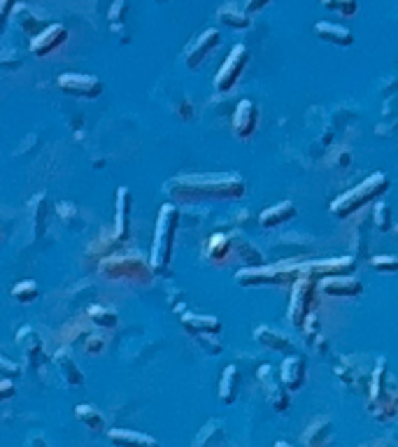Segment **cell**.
I'll use <instances>...</instances> for the list:
<instances>
[{
    "label": "cell",
    "instance_id": "obj_13",
    "mask_svg": "<svg viewBox=\"0 0 398 447\" xmlns=\"http://www.w3.org/2000/svg\"><path fill=\"white\" fill-rule=\"evenodd\" d=\"M301 272H310L315 277H328V275H352L356 268V261L352 256H338V259H326V261H298Z\"/></svg>",
    "mask_w": 398,
    "mask_h": 447
},
{
    "label": "cell",
    "instance_id": "obj_1",
    "mask_svg": "<svg viewBox=\"0 0 398 447\" xmlns=\"http://www.w3.org/2000/svg\"><path fill=\"white\" fill-rule=\"evenodd\" d=\"M166 194L175 203L201 201H240L247 194V184L240 175H180L166 184Z\"/></svg>",
    "mask_w": 398,
    "mask_h": 447
},
{
    "label": "cell",
    "instance_id": "obj_9",
    "mask_svg": "<svg viewBox=\"0 0 398 447\" xmlns=\"http://www.w3.org/2000/svg\"><path fill=\"white\" fill-rule=\"evenodd\" d=\"M219 44H221L219 28L203 30L201 35L194 37V40L189 42V47L185 49V54H182V58H185V65L189 68V70H198V68L203 65V61L208 58L212 51L219 47Z\"/></svg>",
    "mask_w": 398,
    "mask_h": 447
},
{
    "label": "cell",
    "instance_id": "obj_45",
    "mask_svg": "<svg viewBox=\"0 0 398 447\" xmlns=\"http://www.w3.org/2000/svg\"><path fill=\"white\" fill-rule=\"evenodd\" d=\"M273 0H244V10H247L249 14H256L261 12L266 5H270Z\"/></svg>",
    "mask_w": 398,
    "mask_h": 447
},
{
    "label": "cell",
    "instance_id": "obj_17",
    "mask_svg": "<svg viewBox=\"0 0 398 447\" xmlns=\"http://www.w3.org/2000/svg\"><path fill=\"white\" fill-rule=\"evenodd\" d=\"M131 203L133 196L126 187H119L117 191V215H114V240L121 242L128 238L131 231Z\"/></svg>",
    "mask_w": 398,
    "mask_h": 447
},
{
    "label": "cell",
    "instance_id": "obj_11",
    "mask_svg": "<svg viewBox=\"0 0 398 447\" xmlns=\"http://www.w3.org/2000/svg\"><path fill=\"white\" fill-rule=\"evenodd\" d=\"M256 126H259V105L249 101V98H242L233 110V135L238 140H249L256 133Z\"/></svg>",
    "mask_w": 398,
    "mask_h": 447
},
{
    "label": "cell",
    "instance_id": "obj_21",
    "mask_svg": "<svg viewBox=\"0 0 398 447\" xmlns=\"http://www.w3.org/2000/svg\"><path fill=\"white\" fill-rule=\"evenodd\" d=\"M12 19H14V24H17L28 37H33L37 35L40 30L44 28V19L37 14L33 7L26 5V3H17L14 5V10H12Z\"/></svg>",
    "mask_w": 398,
    "mask_h": 447
},
{
    "label": "cell",
    "instance_id": "obj_38",
    "mask_svg": "<svg viewBox=\"0 0 398 447\" xmlns=\"http://www.w3.org/2000/svg\"><path fill=\"white\" fill-rule=\"evenodd\" d=\"M191 336H194L196 343L208 354H212V357H219L221 354V343L217 340V333H191Z\"/></svg>",
    "mask_w": 398,
    "mask_h": 447
},
{
    "label": "cell",
    "instance_id": "obj_43",
    "mask_svg": "<svg viewBox=\"0 0 398 447\" xmlns=\"http://www.w3.org/2000/svg\"><path fill=\"white\" fill-rule=\"evenodd\" d=\"M331 163H333V165H338V168H349V163H352V154H349V149H347V147H340L338 156L331 158Z\"/></svg>",
    "mask_w": 398,
    "mask_h": 447
},
{
    "label": "cell",
    "instance_id": "obj_26",
    "mask_svg": "<svg viewBox=\"0 0 398 447\" xmlns=\"http://www.w3.org/2000/svg\"><path fill=\"white\" fill-rule=\"evenodd\" d=\"M301 331L305 333V343H308L312 350H319V352L326 350V338H324V333H321V320H319L317 310H310V315L305 317V324Z\"/></svg>",
    "mask_w": 398,
    "mask_h": 447
},
{
    "label": "cell",
    "instance_id": "obj_16",
    "mask_svg": "<svg viewBox=\"0 0 398 447\" xmlns=\"http://www.w3.org/2000/svg\"><path fill=\"white\" fill-rule=\"evenodd\" d=\"M305 377H308V363H305L303 357L298 354H289L285 357L280 366V380L289 391H301V387L305 384Z\"/></svg>",
    "mask_w": 398,
    "mask_h": 447
},
{
    "label": "cell",
    "instance_id": "obj_44",
    "mask_svg": "<svg viewBox=\"0 0 398 447\" xmlns=\"http://www.w3.org/2000/svg\"><path fill=\"white\" fill-rule=\"evenodd\" d=\"M14 391H17V387H14V382L7 380V377H3V380H0V401L12 398Z\"/></svg>",
    "mask_w": 398,
    "mask_h": 447
},
{
    "label": "cell",
    "instance_id": "obj_46",
    "mask_svg": "<svg viewBox=\"0 0 398 447\" xmlns=\"http://www.w3.org/2000/svg\"><path fill=\"white\" fill-rule=\"evenodd\" d=\"M0 370H5V373H19V368L7 359H0Z\"/></svg>",
    "mask_w": 398,
    "mask_h": 447
},
{
    "label": "cell",
    "instance_id": "obj_41",
    "mask_svg": "<svg viewBox=\"0 0 398 447\" xmlns=\"http://www.w3.org/2000/svg\"><path fill=\"white\" fill-rule=\"evenodd\" d=\"M14 5H17V0H0V33H3L7 21H10V14L14 10Z\"/></svg>",
    "mask_w": 398,
    "mask_h": 447
},
{
    "label": "cell",
    "instance_id": "obj_2",
    "mask_svg": "<svg viewBox=\"0 0 398 447\" xmlns=\"http://www.w3.org/2000/svg\"><path fill=\"white\" fill-rule=\"evenodd\" d=\"M178 224H180L178 206H175V203H166L158 212L156 231H154V245H151V256H149V266L154 272H166L168 266H170Z\"/></svg>",
    "mask_w": 398,
    "mask_h": 447
},
{
    "label": "cell",
    "instance_id": "obj_12",
    "mask_svg": "<svg viewBox=\"0 0 398 447\" xmlns=\"http://www.w3.org/2000/svg\"><path fill=\"white\" fill-rule=\"evenodd\" d=\"M66 40H68V28L63 24H49V26H44L37 35L30 37L28 49H30V54L42 58V56L51 54L54 49H58Z\"/></svg>",
    "mask_w": 398,
    "mask_h": 447
},
{
    "label": "cell",
    "instance_id": "obj_35",
    "mask_svg": "<svg viewBox=\"0 0 398 447\" xmlns=\"http://www.w3.org/2000/svg\"><path fill=\"white\" fill-rule=\"evenodd\" d=\"M128 10H131V5H128V0H114V3L110 5V12H107V19H110V26H112L114 33H117V30L126 24Z\"/></svg>",
    "mask_w": 398,
    "mask_h": 447
},
{
    "label": "cell",
    "instance_id": "obj_20",
    "mask_svg": "<svg viewBox=\"0 0 398 447\" xmlns=\"http://www.w3.org/2000/svg\"><path fill=\"white\" fill-rule=\"evenodd\" d=\"M331 441H333L331 417H315L308 424V429H305L303 436H301V443L303 445H312V447L328 445Z\"/></svg>",
    "mask_w": 398,
    "mask_h": 447
},
{
    "label": "cell",
    "instance_id": "obj_31",
    "mask_svg": "<svg viewBox=\"0 0 398 447\" xmlns=\"http://www.w3.org/2000/svg\"><path fill=\"white\" fill-rule=\"evenodd\" d=\"M56 368L61 370V375L66 377V382L68 384H82V373H80V368H77V363H75L70 357H66V354H58L56 359Z\"/></svg>",
    "mask_w": 398,
    "mask_h": 447
},
{
    "label": "cell",
    "instance_id": "obj_18",
    "mask_svg": "<svg viewBox=\"0 0 398 447\" xmlns=\"http://www.w3.org/2000/svg\"><path fill=\"white\" fill-rule=\"evenodd\" d=\"M294 217H296V206L292 201H282L278 206L266 208L261 215H259V224L270 231V229H280L282 224H289Z\"/></svg>",
    "mask_w": 398,
    "mask_h": 447
},
{
    "label": "cell",
    "instance_id": "obj_14",
    "mask_svg": "<svg viewBox=\"0 0 398 447\" xmlns=\"http://www.w3.org/2000/svg\"><path fill=\"white\" fill-rule=\"evenodd\" d=\"M319 291L333 298H356L363 294V284L352 275H328L321 277Z\"/></svg>",
    "mask_w": 398,
    "mask_h": 447
},
{
    "label": "cell",
    "instance_id": "obj_4",
    "mask_svg": "<svg viewBox=\"0 0 398 447\" xmlns=\"http://www.w3.org/2000/svg\"><path fill=\"white\" fill-rule=\"evenodd\" d=\"M387 191H389V177L385 172H373V175L366 177L359 187L338 196V199L331 203V212L335 217L345 219L349 215H354V212H359L363 206H368V203L378 201L380 196H385Z\"/></svg>",
    "mask_w": 398,
    "mask_h": 447
},
{
    "label": "cell",
    "instance_id": "obj_22",
    "mask_svg": "<svg viewBox=\"0 0 398 447\" xmlns=\"http://www.w3.org/2000/svg\"><path fill=\"white\" fill-rule=\"evenodd\" d=\"M251 14L240 7L238 3H224L217 10V19L221 26H228V28H235V30H244L251 26Z\"/></svg>",
    "mask_w": 398,
    "mask_h": 447
},
{
    "label": "cell",
    "instance_id": "obj_5",
    "mask_svg": "<svg viewBox=\"0 0 398 447\" xmlns=\"http://www.w3.org/2000/svg\"><path fill=\"white\" fill-rule=\"evenodd\" d=\"M301 275L298 261L278 263V266L268 268L263 266H244L235 272V282L240 287H287L289 282Z\"/></svg>",
    "mask_w": 398,
    "mask_h": 447
},
{
    "label": "cell",
    "instance_id": "obj_24",
    "mask_svg": "<svg viewBox=\"0 0 398 447\" xmlns=\"http://www.w3.org/2000/svg\"><path fill=\"white\" fill-rule=\"evenodd\" d=\"M238 391H240V370L238 366H226L224 368V375H221V382H219V398L224 405H231L235 403V398H238Z\"/></svg>",
    "mask_w": 398,
    "mask_h": 447
},
{
    "label": "cell",
    "instance_id": "obj_29",
    "mask_svg": "<svg viewBox=\"0 0 398 447\" xmlns=\"http://www.w3.org/2000/svg\"><path fill=\"white\" fill-rule=\"evenodd\" d=\"M107 436H110V441L114 445H156V438L137 434V431H128V429H112Z\"/></svg>",
    "mask_w": 398,
    "mask_h": 447
},
{
    "label": "cell",
    "instance_id": "obj_32",
    "mask_svg": "<svg viewBox=\"0 0 398 447\" xmlns=\"http://www.w3.org/2000/svg\"><path fill=\"white\" fill-rule=\"evenodd\" d=\"M221 445L226 443V436H224V429H221L219 422H208L201 431V436L196 438V445Z\"/></svg>",
    "mask_w": 398,
    "mask_h": 447
},
{
    "label": "cell",
    "instance_id": "obj_7",
    "mask_svg": "<svg viewBox=\"0 0 398 447\" xmlns=\"http://www.w3.org/2000/svg\"><path fill=\"white\" fill-rule=\"evenodd\" d=\"M101 272L114 279H133V282H149L154 270L149 263L135 256H107L101 261Z\"/></svg>",
    "mask_w": 398,
    "mask_h": 447
},
{
    "label": "cell",
    "instance_id": "obj_33",
    "mask_svg": "<svg viewBox=\"0 0 398 447\" xmlns=\"http://www.w3.org/2000/svg\"><path fill=\"white\" fill-rule=\"evenodd\" d=\"M89 317H91V322L98 324V327H103V329H112V327H117V313L110 308H105V306H91L89 308Z\"/></svg>",
    "mask_w": 398,
    "mask_h": 447
},
{
    "label": "cell",
    "instance_id": "obj_30",
    "mask_svg": "<svg viewBox=\"0 0 398 447\" xmlns=\"http://www.w3.org/2000/svg\"><path fill=\"white\" fill-rule=\"evenodd\" d=\"M75 415H77V420H80L87 429H91V431H105V429H107L105 417L96 410L94 405L82 403V405L75 408Z\"/></svg>",
    "mask_w": 398,
    "mask_h": 447
},
{
    "label": "cell",
    "instance_id": "obj_40",
    "mask_svg": "<svg viewBox=\"0 0 398 447\" xmlns=\"http://www.w3.org/2000/svg\"><path fill=\"white\" fill-rule=\"evenodd\" d=\"M19 65H21V58L14 49L0 51V68H3V70H17Z\"/></svg>",
    "mask_w": 398,
    "mask_h": 447
},
{
    "label": "cell",
    "instance_id": "obj_15",
    "mask_svg": "<svg viewBox=\"0 0 398 447\" xmlns=\"http://www.w3.org/2000/svg\"><path fill=\"white\" fill-rule=\"evenodd\" d=\"M259 380H261L263 389H266V398L278 413H285L289 408V389L282 384V380H275L273 377V368L270 363H263L259 366Z\"/></svg>",
    "mask_w": 398,
    "mask_h": 447
},
{
    "label": "cell",
    "instance_id": "obj_3",
    "mask_svg": "<svg viewBox=\"0 0 398 447\" xmlns=\"http://www.w3.org/2000/svg\"><path fill=\"white\" fill-rule=\"evenodd\" d=\"M368 413L371 417L380 422H389L398 415V387L389 377L385 359H378V363H375L368 394Z\"/></svg>",
    "mask_w": 398,
    "mask_h": 447
},
{
    "label": "cell",
    "instance_id": "obj_8",
    "mask_svg": "<svg viewBox=\"0 0 398 447\" xmlns=\"http://www.w3.org/2000/svg\"><path fill=\"white\" fill-rule=\"evenodd\" d=\"M249 63V49L244 47V44H235L231 49V54L226 56L224 65L219 68L217 77H214V89H217V94H228V91H233V87L238 84L242 70L247 68Z\"/></svg>",
    "mask_w": 398,
    "mask_h": 447
},
{
    "label": "cell",
    "instance_id": "obj_27",
    "mask_svg": "<svg viewBox=\"0 0 398 447\" xmlns=\"http://www.w3.org/2000/svg\"><path fill=\"white\" fill-rule=\"evenodd\" d=\"M231 238H233V252L244 263V266H263L266 259H263V254L256 249L254 242L244 240L240 236H231Z\"/></svg>",
    "mask_w": 398,
    "mask_h": 447
},
{
    "label": "cell",
    "instance_id": "obj_39",
    "mask_svg": "<svg viewBox=\"0 0 398 447\" xmlns=\"http://www.w3.org/2000/svg\"><path fill=\"white\" fill-rule=\"evenodd\" d=\"M371 266L378 272H398V256L392 254H378L371 259Z\"/></svg>",
    "mask_w": 398,
    "mask_h": 447
},
{
    "label": "cell",
    "instance_id": "obj_28",
    "mask_svg": "<svg viewBox=\"0 0 398 447\" xmlns=\"http://www.w3.org/2000/svg\"><path fill=\"white\" fill-rule=\"evenodd\" d=\"M233 252V238L226 236V233H214L208 240V256L210 261L221 263L228 259V254Z\"/></svg>",
    "mask_w": 398,
    "mask_h": 447
},
{
    "label": "cell",
    "instance_id": "obj_42",
    "mask_svg": "<svg viewBox=\"0 0 398 447\" xmlns=\"http://www.w3.org/2000/svg\"><path fill=\"white\" fill-rule=\"evenodd\" d=\"M84 347H87V352H91V354H101L103 347H105V338L101 336V333H91Z\"/></svg>",
    "mask_w": 398,
    "mask_h": 447
},
{
    "label": "cell",
    "instance_id": "obj_37",
    "mask_svg": "<svg viewBox=\"0 0 398 447\" xmlns=\"http://www.w3.org/2000/svg\"><path fill=\"white\" fill-rule=\"evenodd\" d=\"M12 296L19 303H33L37 298V284L33 282V279H24V282L14 284Z\"/></svg>",
    "mask_w": 398,
    "mask_h": 447
},
{
    "label": "cell",
    "instance_id": "obj_19",
    "mask_svg": "<svg viewBox=\"0 0 398 447\" xmlns=\"http://www.w3.org/2000/svg\"><path fill=\"white\" fill-rule=\"evenodd\" d=\"M254 340L259 345H263V347H268V350H273V352H282V354H292L294 352L292 338L285 336V333L278 331V329L256 327L254 329Z\"/></svg>",
    "mask_w": 398,
    "mask_h": 447
},
{
    "label": "cell",
    "instance_id": "obj_23",
    "mask_svg": "<svg viewBox=\"0 0 398 447\" xmlns=\"http://www.w3.org/2000/svg\"><path fill=\"white\" fill-rule=\"evenodd\" d=\"M315 30H317V35L321 37V40L328 42V44H335V47H349V44L354 42V35H352L349 28L331 24V21H317Z\"/></svg>",
    "mask_w": 398,
    "mask_h": 447
},
{
    "label": "cell",
    "instance_id": "obj_10",
    "mask_svg": "<svg viewBox=\"0 0 398 447\" xmlns=\"http://www.w3.org/2000/svg\"><path fill=\"white\" fill-rule=\"evenodd\" d=\"M58 89L77 98H98L103 94V82L94 75L84 73H63L58 77Z\"/></svg>",
    "mask_w": 398,
    "mask_h": 447
},
{
    "label": "cell",
    "instance_id": "obj_6",
    "mask_svg": "<svg viewBox=\"0 0 398 447\" xmlns=\"http://www.w3.org/2000/svg\"><path fill=\"white\" fill-rule=\"evenodd\" d=\"M319 289V277L301 272L292 282V301H289V322L294 329H303L305 317L315 306V291Z\"/></svg>",
    "mask_w": 398,
    "mask_h": 447
},
{
    "label": "cell",
    "instance_id": "obj_36",
    "mask_svg": "<svg viewBox=\"0 0 398 447\" xmlns=\"http://www.w3.org/2000/svg\"><path fill=\"white\" fill-rule=\"evenodd\" d=\"M326 10H333L342 17H354L359 10V0H319Z\"/></svg>",
    "mask_w": 398,
    "mask_h": 447
},
{
    "label": "cell",
    "instance_id": "obj_25",
    "mask_svg": "<svg viewBox=\"0 0 398 447\" xmlns=\"http://www.w3.org/2000/svg\"><path fill=\"white\" fill-rule=\"evenodd\" d=\"M182 327L189 333H221V322L214 315H194L185 313L182 315Z\"/></svg>",
    "mask_w": 398,
    "mask_h": 447
},
{
    "label": "cell",
    "instance_id": "obj_34",
    "mask_svg": "<svg viewBox=\"0 0 398 447\" xmlns=\"http://www.w3.org/2000/svg\"><path fill=\"white\" fill-rule=\"evenodd\" d=\"M373 222L378 226L380 233H387L394 229V217H392V208L387 206L385 201H378V206L373 210Z\"/></svg>",
    "mask_w": 398,
    "mask_h": 447
}]
</instances>
